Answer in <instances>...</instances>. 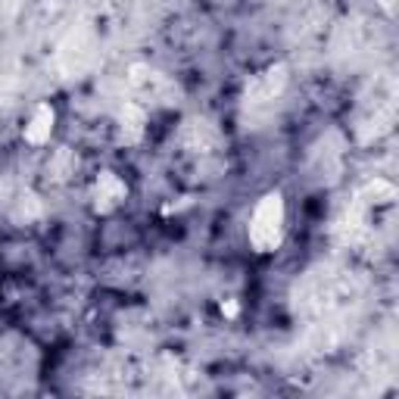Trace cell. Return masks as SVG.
Listing matches in <instances>:
<instances>
[{"label":"cell","mask_w":399,"mask_h":399,"mask_svg":"<svg viewBox=\"0 0 399 399\" xmlns=\"http://www.w3.org/2000/svg\"><path fill=\"white\" fill-rule=\"evenodd\" d=\"M281 231H284V200H281V194H269L259 200L256 212H253L250 244L259 253H269L281 244Z\"/></svg>","instance_id":"obj_1"},{"label":"cell","mask_w":399,"mask_h":399,"mask_svg":"<svg viewBox=\"0 0 399 399\" xmlns=\"http://www.w3.org/2000/svg\"><path fill=\"white\" fill-rule=\"evenodd\" d=\"M50 131H54V109H50L47 103H41V106L34 109L32 122L25 125V141L28 144H44L50 137Z\"/></svg>","instance_id":"obj_2"},{"label":"cell","mask_w":399,"mask_h":399,"mask_svg":"<svg viewBox=\"0 0 399 399\" xmlns=\"http://www.w3.org/2000/svg\"><path fill=\"white\" fill-rule=\"evenodd\" d=\"M284 82H287V69L284 66L269 69V72H265L262 78L253 84V97H256V100H271L277 91L284 88Z\"/></svg>","instance_id":"obj_3"},{"label":"cell","mask_w":399,"mask_h":399,"mask_svg":"<svg viewBox=\"0 0 399 399\" xmlns=\"http://www.w3.org/2000/svg\"><path fill=\"white\" fill-rule=\"evenodd\" d=\"M122 196H125V187L115 181L113 175L100 178V184H97V200H106V206H113V203H119Z\"/></svg>","instance_id":"obj_4"}]
</instances>
